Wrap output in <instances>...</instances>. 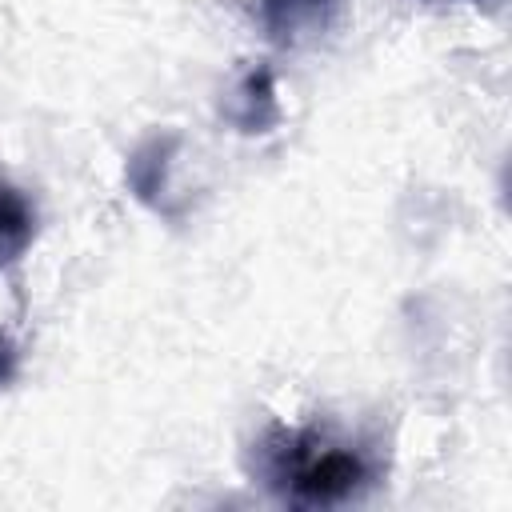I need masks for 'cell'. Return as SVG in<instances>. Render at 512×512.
<instances>
[{
    "label": "cell",
    "mask_w": 512,
    "mask_h": 512,
    "mask_svg": "<svg viewBox=\"0 0 512 512\" xmlns=\"http://www.w3.org/2000/svg\"><path fill=\"white\" fill-rule=\"evenodd\" d=\"M264 484L296 508H332L356 500L372 484L364 448L332 436L320 424H276L256 444Z\"/></svg>",
    "instance_id": "1"
},
{
    "label": "cell",
    "mask_w": 512,
    "mask_h": 512,
    "mask_svg": "<svg viewBox=\"0 0 512 512\" xmlns=\"http://www.w3.org/2000/svg\"><path fill=\"white\" fill-rule=\"evenodd\" d=\"M188 144L180 132H152L144 136L132 156H128V168H124V180L128 188L136 192L140 204H148L156 216H168V220H180L188 208H192V176H188Z\"/></svg>",
    "instance_id": "2"
},
{
    "label": "cell",
    "mask_w": 512,
    "mask_h": 512,
    "mask_svg": "<svg viewBox=\"0 0 512 512\" xmlns=\"http://www.w3.org/2000/svg\"><path fill=\"white\" fill-rule=\"evenodd\" d=\"M220 112L236 124V132H268L280 120V92L268 64H252L236 76V84L224 92Z\"/></svg>",
    "instance_id": "3"
},
{
    "label": "cell",
    "mask_w": 512,
    "mask_h": 512,
    "mask_svg": "<svg viewBox=\"0 0 512 512\" xmlns=\"http://www.w3.org/2000/svg\"><path fill=\"white\" fill-rule=\"evenodd\" d=\"M336 4L340 0H260V16H264V28L272 40L296 44V40L328 28Z\"/></svg>",
    "instance_id": "4"
},
{
    "label": "cell",
    "mask_w": 512,
    "mask_h": 512,
    "mask_svg": "<svg viewBox=\"0 0 512 512\" xmlns=\"http://www.w3.org/2000/svg\"><path fill=\"white\" fill-rule=\"evenodd\" d=\"M36 236V212L28 196L0 172V264L16 260Z\"/></svg>",
    "instance_id": "5"
},
{
    "label": "cell",
    "mask_w": 512,
    "mask_h": 512,
    "mask_svg": "<svg viewBox=\"0 0 512 512\" xmlns=\"http://www.w3.org/2000/svg\"><path fill=\"white\" fill-rule=\"evenodd\" d=\"M16 368H20V344H16V336H12L8 312L0 308V388L16 376Z\"/></svg>",
    "instance_id": "6"
}]
</instances>
